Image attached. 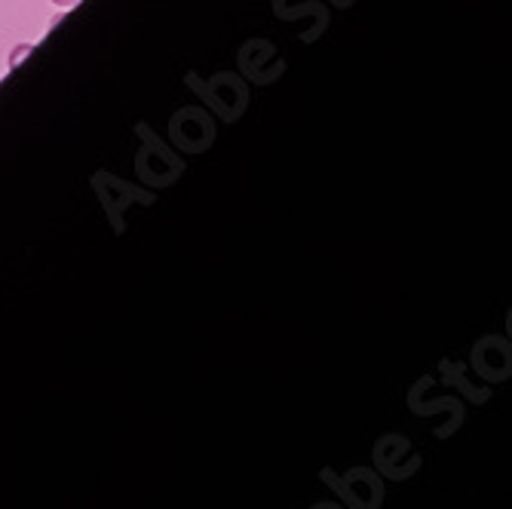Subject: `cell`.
<instances>
[{
    "mask_svg": "<svg viewBox=\"0 0 512 509\" xmlns=\"http://www.w3.org/2000/svg\"><path fill=\"white\" fill-rule=\"evenodd\" d=\"M56 7H71V4H77V0H53Z\"/></svg>",
    "mask_w": 512,
    "mask_h": 509,
    "instance_id": "cell-1",
    "label": "cell"
}]
</instances>
